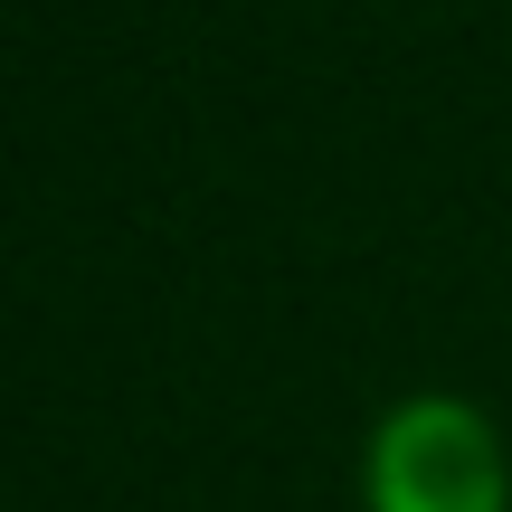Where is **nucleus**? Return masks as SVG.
Wrapping results in <instances>:
<instances>
[{"mask_svg": "<svg viewBox=\"0 0 512 512\" xmlns=\"http://www.w3.org/2000/svg\"><path fill=\"white\" fill-rule=\"evenodd\" d=\"M361 512H512V446L465 389H408L361 437Z\"/></svg>", "mask_w": 512, "mask_h": 512, "instance_id": "1", "label": "nucleus"}]
</instances>
